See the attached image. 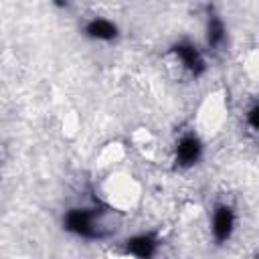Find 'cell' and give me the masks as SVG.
Listing matches in <instances>:
<instances>
[{
    "mask_svg": "<svg viewBox=\"0 0 259 259\" xmlns=\"http://www.w3.org/2000/svg\"><path fill=\"white\" fill-rule=\"evenodd\" d=\"M125 148L121 146V144H117V142H111V144H107V146H103L101 150H99V154H97V158H95V164L99 166V168H105V170H109V168H115L123 158H125Z\"/></svg>",
    "mask_w": 259,
    "mask_h": 259,
    "instance_id": "obj_3",
    "label": "cell"
},
{
    "mask_svg": "<svg viewBox=\"0 0 259 259\" xmlns=\"http://www.w3.org/2000/svg\"><path fill=\"white\" fill-rule=\"evenodd\" d=\"M227 117H229V105H227V99H225V93L223 91H212L208 93L200 105L196 107V113H194V134L198 138H214L223 132V125L227 123Z\"/></svg>",
    "mask_w": 259,
    "mask_h": 259,
    "instance_id": "obj_2",
    "label": "cell"
},
{
    "mask_svg": "<svg viewBox=\"0 0 259 259\" xmlns=\"http://www.w3.org/2000/svg\"><path fill=\"white\" fill-rule=\"evenodd\" d=\"M97 196L109 210L130 212L142 200V182L125 170L109 168L97 184Z\"/></svg>",
    "mask_w": 259,
    "mask_h": 259,
    "instance_id": "obj_1",
    "label": "cell"
}]
</instances>
